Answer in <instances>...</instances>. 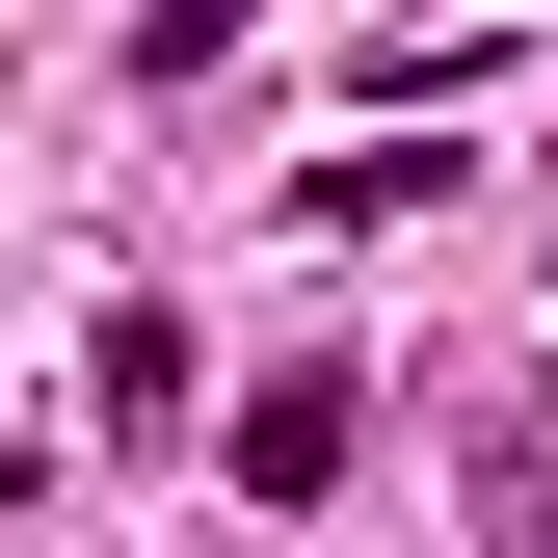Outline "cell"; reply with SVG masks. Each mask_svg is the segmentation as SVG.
I'll list each match as a JSON object with an SVG mask.
<instances>
[{
	"instance_id": "obj_1",
	"label": "cell",
	"mask_w": 558,
	"mask_h": 558,
	"mask_svg": "<svg viewBox=\"0 0 558 558\" xmlns=\"http://www.w3.org/2000/svg\"><path fill=\"white\" fill-rule=\"evenodd\" d=\"M319 452H345V373H266V399H240V478H266V506H293Z\"/></svg>"
}]
</instances>
